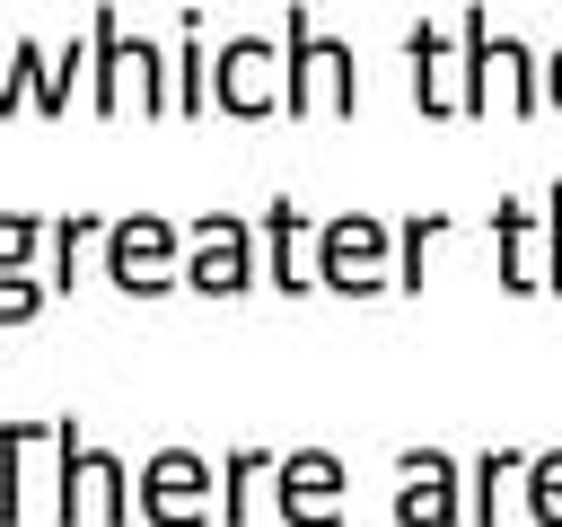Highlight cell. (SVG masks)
I'll return each instance as SVG.
<instances>
[{
	"instance_id": "obj_13",
	"label": "cell",
	"mask_w": 562,
	"mask_h": 527,
	"mask_svg": "<svg viewBox=\"0 0 562 527\" xmlns=\"http://www.w3.org/2000/svg\"><path fill=\"white\" fill-rule=\"evenodd\" d=\"M448 228H457V211H413V220H395V281H404V290L430 281V237H448Z\"/></svg>"
},
{
	"instance_id": "obj_2",
	"label": "cell",
	"mask_w": 562,
	"mask_h": 527,
	"mask_svg": "<svg viewBox=\"0 0 562 527\" xmlns=\"http://www.w3.org/2000/svg\"><path fill=\"white\" fill-rule=\"evenodd\" d=\"M88 35H97V97H88V114H123V97H132V114H176L167 105V61H158L149 35H123L114 9H97Z\"/></svg>"
},
{
	"instance_id": "obj_6",
	"label": "cell",
	"mask_w": 562,
	"mask_h": 527,
	"mask_svg": "<svg viewBox=\"0 0 562 527\" xmlns=\"http://www.w3.org/2000/svg\"><path fill=\"white\" fill-rule=\"evenodd\" d=\"M395 228L386 220H369V211H334L325 228H316V281L325 290H342V299H369V290H386L395 281Z\"/></svg>"
},
{
	"instance_id": "obj_7",
	"label": "cell",
	"mask_w": 562,
	"mask_h": 527,
	"mask_svg": "<svg viewBox=\"0 0 562 527\" xmlns=\"http://www.w3.org/2000/svg\"><path fill=\"white\" fill-rule=\"evenodd\" d=\"M132 492H140V518L149 527H202V518H220V483H211V466L193 448H158Z\"/></svg>"
},
{
	"instance_id": "obj_3",
	"label": "cell",
	"mask_w": 562,
	"mask_h": 527,
	"mask_svg": "<svg viewBox=\"0 0 562 527\" xmlns=\"http://www.w3.org/2000/svg\"><path fill=\"white\" fill-rule=\"evenodd\" d=\"M281 88H290L281 114H360L351 44H342V35H316L307 9H290V61H281Z\"/></svg>"
},
{
	"instance_id": "obj_4",
	"label": "cell",
	"mask_w": 562,
	"mask_h": 527,
	"mask_svg": "<svg viewBox=\"0 0 562 527\" xmlns=\"http://www.w3.org/2000/svg\"><path fill=\"white\" fill-rule=\"evenodd\" d=\"M184 255H193V237H184L176 220H158V211L105 220V272H114V290H132V299L176 290V281H184Z\"/></svg>"
},
{
	"instance_id": "obj_19",
	"label": "cell",
	"mask_w": 562,
	"mask_h": 527,
	"mask_svg": "<svg viewBox=\"0 0 562 527\" xmlns=\"http://www.w3.org/2000/svg\"><path fill=\"white\" fill-rule=\"evenodd\" d=\"M527 518L536 527H562V448L527 457Z\"/></svg>"
},
{
	"instance_id": "obj_1",
	"label": "cell",
	"mask_w": 562,
	"mask_h": 527,
	"mask_svg": "<svg viewBox=\"0 0 562 527\" xmlns=\"http://www.w3.org/2000/svg\"><path fill=\"white\" fill-rule=\"evenodd\" d=\"M132 474H123V457H105V448H88V430L61 413L53 422V518L61 527H79V509H97L105 527H132Z\"/></svg>"
},
{
	"instance_id": "obj_21",
	"label": "cell",
	"mask_w": 562,
	"mask_h": 527,
	"mask_svg": "<svg viewBox=\"0 0 562 527\" xmlns=\"http://www.w3.org/2000/svg\"><path fill=\"white\" fill-rule=\"evenodd\" d=\"M44 237H53V220H35V211H0V272H18Z\"/></svg>"
},
{
	"instance_id": "obj_16",
	"label": "cell",
	"mask_w": 562,
	"mask_h": 527,
	"mask_svg": "<svg viewBox=\"0 0 562 527\" xmlns=\"http://www.w3.org/2000/svg\"><path fill=\"white\" fill-rule=\"evenodd\" d=\"M518 466H527L518 448H492V457H474V474H465V518H474V527H492V518H501V483H509Z\"/></svg>"
},
{
	"instance_id": "obj_18",
	"label": "cell",
	"mask_w": 562,
	"mask_h": 527,
	"mask_svg": "<svg viewBox=\"0 0 562 527\" xmlns=\"http://www.w3.org/2000/svg\"><path fill=\"white\" fill-rule=\"evenodd\" d=\"M263 466H272L263 448H228V457H220V527H246V492H255Z\"/></svg>"
},
{
	"instance_id": "obj_10",
	"label": "cell",
	"mask_w": 562,
	"mask_h": 527,
	"mask_svg": "<svg viewBox=\"0 0 562 527\" xmlns=\"http://www.w3.org/2000/svg\"><path fill=\"white\" fill-rule=\"evenodd\" d=\"M342 457H325V448H299V457H281L272 466V509H281V527H342Z\"/></svg>"
},
{
	"instance_id": "obj_22",
	"label": "cell",
	"mask_w": 562,
	"mask_h": 527,
	"mask_svg": "<svg viewBox=\"0 0 562 527\" xmlns=\"http://www.w3.org/2000/svg\"><path fill=\"white\" fill-rule=\"evenodd\" d=\"M176 35H184V88H176V114H202V79H211V61H202V18L184 9Z\"/></svg>"
},
{
	"instance_id": "obj_9",
	"label": "cell",
	"mask_w": 562,
	"mask_h": 527,
	"mask_svg": "<svg viewBox=\"0 0 562 527\" xmlns=\"http://www.w3.org/2000/svg\"><path fill=\"white\" fill-rule=\"evenodd\" d=\"M184 237H193V255H184V281H193V290L228 299V290L255 281V237H263L255 220H237V211H202Z\"/></svg>"
},
{
	"instance_id": "obj_14",
	"label": "cell",
	"mask_w": 562,
	"mask_h": 527,
	"mask_svg": "<svg viewBox=\"0 0 562 527\" xmlns=\"http://www.w3.org/2000/svg\"><path fill=\"white\" fill-rule=\"evenodd\" d=\"M255 228L272 237V290H307V264H299V202L272 193V211H263Z\"/></svg>"
},
{
	"instance_id": "obj_23",
	"label": "cell",
	"mask_w": 562,
	"mask_h": 527,
	"mask_svg": "<svg viewBox=\"0 0 562 527\" xmlns=\"http://www.w3.org/2000/svg\"><path fill=\"white\" fill-rule=\"evenodd\" d=\"M44 307V281H26V272H0V325H26Z\"/></svg>"
},
{
	"instance_id": "obj_12",
	"label": "cell",
	"mask_w": 562,
	"mask_h": 527,
	"mask_svg": "<svg viewBox=\"0 0 562 527\" xmlns=\"http://www.w3.org/2000/svg\"><path fill=\"white\" fill-rule=\"evenodd\" d=\"M404 61H413V105H422L430 123H448V114H457V97H448V35L413 18V35H404Z\"/></svg>"
},
{
	"instance_id": "obj_17",
	"label": "cell",
	"mask_w": 562,
	"mask_h": 527,
	"mask_svg": "<svg viewBox=\"0 0 562 527\" xmlns=\"http://www.w3.org/2000/svg\"><path fill=\"white\" fill-rule=\"evenodd\" d=\"M53 448V422H0V527H18V457Z\"/></svg>"
},
{
	"instance_id": "obj_20",
	"label": "cell",
	"mask_w": 562,
	"mask_h": 527,
	"mask_svg": "<svg viewBox=\"0 0 562 527\" xmlns=\"http://www.w3.org/2000/svg\"><path fill=\"white\" fill-rule=\"evenodd\" d=\"M79 237H105V220L97 211H61L53 220V281L70 290V272H79Z\"/></svg>"
},
{
	"instance_id": "obj_11",
	"label": "cell",
	"mask_w": 562,
	"mask_h": 527,
	"mask_svg": "<svg viewBox=\"0 0 562 527\" xmlns=\"http://www.w3.org/2000/svg\"><path fill=\"white\" fill-rule=\"evenodd\" d=\"M395 527H457V457L448 448H404L395 457Z\"/></svg>"
},
{
	"instance_id": "obj_25",
	"label": "cell",
	"mask_w": 562,
	"mask_h": 527,
	"mask_svg": "<svg viewBox=\"0 0 562 527\" xmlns=\"http://www.w3.org/2000/svg\"><path fill=\"white\" fill-rule=\"evenodd\" d=\"M553 105H562V44H553Z\"/></svg>"
},
{
	"instance_id": "obj_24",
	"label": "cell",
	"mask_w": 562,
	"mask_h": 527,
	"mask_svg": "<svg viewBox=\"0 0 562 527\" xmlns=\"http://www.w3.org/2000/svg\"><path fill=\"white\" fill-rule=\"evenodd\" d=\"M544 290H562V176H553V202H544Z\"/></svg>"
},
{
	"instance_id": "obj_8",
	"label": "cell",
	"mask_w": 562,
	"mask_h": 527,
	"mask_svg": "<svg viewBox=\"0 0 562 527\" xmlns=\"http://www.w3.org/2000/svg\"><path fill=\"white\" fill-rule=\"evenodd\" d=\"M211 105L237 114V123H263V114L290 105V88L272 79V44H263V35H228V44L211 53Z\"/></svg>"
},
{
	"instance_id": "obj_15",
	"label": "cell",
	"mask_w": 562,
	"mask_h": 527,
	"mask_svg": "<svg viewBox=\"0 0 562 527\" xmlns=\"http://www.w3.org/2000/svg\"><path fill=\"white\" fill-rule=\"evenodd\" d=\"M492 237H501V290H518V299L544 290V272L527 264V202H501L492 211Z\"/></svg>"
},
{
	"instance_id": "obj_5",
	"label": "cell",
	"mask_w": 562,
	"mask_h": 527,
	"mask_svg": "<svg viewBox=\"0 0 562 527\" xmlns=\"http://www.w3.org/2000/svg\"><path fill=\"white\" fill-rule=\"evenodd\" d=\"M483 88H501V114H518V123L544 105L536 44H518V35H492V26H483V9H465V114H483V105H492Z\"/></svg>"
}]
</instances>
